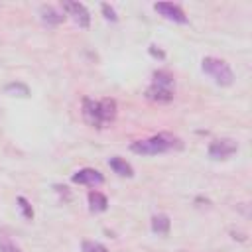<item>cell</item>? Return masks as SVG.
I'll use <instances>...</instances> for the list:
<instances>
[{
  "label": "cell",
  "instance_id": "obj_1",
  "mask_svg": "<svg viewBox=\"0 0 252 252\" xmlns=\"http://www.w3.org/2000/svg\"><path fill=\"white\" fill-rule=\"evenodd\" d=\"M181 148H183V142L177 136L168 134V132L152 136L148 140H136L130 144V150L140 156H156V154H164L170 150H181Z\"/></svg>",
  "mask_w": 252,
  "mask_h": 252
},
{
  "label": "cell",
  "instance_id": "obj_2",
  "mask_svg": "<svg viewBox=\"0 0 252 252\" xmlns=\"http://www.w3.org/2000/svg\"><path fill=\"white\" fill-rule=\"evenodd\" d=\"M201 69H203V73L211 75V77L215 79V83L220 85V87H229V85H233V81H235L233 69L229 67V63H225L223 59L205 57L203 63H201Z\"/></svg>",
  "mask_w": 252,
  "mask_h": 252
},
{
  "label": "cell",
  "instance_id": "obj_3",
  "mask_svg": "<svg viewBox=\"0 0 252 252\" xmlns=\"http://www.w3.org/2000/svg\"><path fill=\"white\" fill-rule=\"evenodd\" d=\"M238 150V142L231 140V138H223V140H215L209 146V156L213 160H227L233 154H236Z\"/></svg>",
  "mask_w": 252,
  "mask_h": 252
},
{
  "label": "cell",
  "instance_id": "obj_4",
  "mask_svg": "<svg viewBox=\"0 0 252 252\" xmlns=\"http://www.w3.org/2000/svg\"><path fill=\"white\" fill-rule=\"evenodd\" d=\"M154 10L160 12L164 18L173 20V22H177V24H185V22H187L185 12H183L177 4H173V2H158V4H154Z\"/></svg>",
  "mask_w": 252,
  "mask_h": 252
},
{
  "label": "cell",
  "instance_id": "obj_5",
  "mask_svg": "<svg viewBox=\"0 0 252 252\" xmlns=\"http://www.w3.org/2000/svg\"><path fill=\"white\" fill-rule=\"evenodd\" d=\"M63 10H65L75 20V24H79L81 28H89L91 16H89V12H87V8L83 4H79V2H65V4H63Z\"/></svg>",
  "mask_w": 252,
  "mask_h": 252
},
{
  "label": "cell",
  "instance_id": "obj_6",
  "mask_svg": "<svg viewBox=\"0 0 252 252\" xmlns=\"http://www.w3.org/2000/svg\"><path fill=\"white\" fill-rule=\"evenodd\" d=\"M73 183H83V185H101L105 181L103 173L93 170V168H85V170H79L73 177Z\"/></svg>",
  "mask_w": 252,
  "mask_h": 252
},
{
  "label": "cell",
  "instance_id": "obj_7",
  "mask_svg": "<svg viewBox=\"0 0 252 252\" xmlns=\"http://www.w3.org/2000/svg\"><path fill=\"white\" fill-rule=\"evenodd\" d=\"M83 118L91 126H97V128H101L103 120H101V112H99V103H94L91 99H85L83 101Z\"/></svg>",
  "mask_w": 252,
  "mask_h": 252
},
{
  "label": "cell",
  "instance_id": "obj_8",
  "mask_svg": "<svg viewBox=\"0 0 252 252\" xmlns=\"http://www.w3.org/2000/svg\"><path fill=\"white\" fill-rule=\"evenodd\" d=\"M40 16H42V22L47 24V26H59L63 20H65L63 12H59L57 8L47 6V4H44V6L40 8Z\"/></svg>",
  "mask_w": 252,
  "mask_h": 252
},
{
  "label": "cell",
  "instance_id": "obj_9",
  "mask_svg": "<svg viewBox=\"0 0 252 252\" xmlns=\"http://www.w3.org/2000/svg\"><path fill=\"white\" fill-rule=\"evenodd\" d=\"M109 166L112 168L114 173H118V175H122V177H132V175H134L132 166L126 162V160H122V158H118V156L110 158V160H109Z\"/></svg>",
  "mask_w": 252,
  "mask_h": 252
},
{
  "label": "cell",
  "instance_id": "obj_10",
  "mask_svg": "<svg viewBox=\"0 0 252 252\" xmlns=\"http://www.w3.org/2000/svg\"><path fill=\"white\" fill-rule=\"evenodd\" d=\"M146 97L150 101H156V103H170L173 101V91H168V89H160V87H150L146 91Z\"/></svg>",
  "mask_w": 252,
  "mask_h": 252
},
{
  "label": "cell",
  "instance_id": "obj_11",
  "mask_svg": "<svg viewBox=\"0 0 252 252\" xmlns=\"http://www.w3.org/2000/svg\"><path fill=\"white\" fill-rule=\"evenodd\" d=\"M99 112H101L103 124L112 122L114 116H116V103H114V99H103V101L99 103Z\"/></svg>",
  "mask_w": 252,
  "mask_h": 252
},
{
  "label": "cell",
  "instance_id": "obj_12",
  "mask_svg": "<svg viewBox=\"0 0 252 252\" xmlns=\"http://www.w3.org/2000/svg\"><path fill=\"white\" fill-rule=\"evenodd\" d=\"M170 229H172V220H170L168 215H156V217L152 219V231H154L156 235L166 236V235L170 233Z\"/></svg>",
  "mask_w": 252,
  "mask_h": 252
},
{
  "label": "cell",
  "instance_id": "obj_13",
  "mask_svg": "<svg viewBox=\"0 0 252 252\" xmlns=\"http://www.w3.org/2000/svg\"><path fill=\"white\" fill-rule=\"evenodd\" d=\"M89 205L93 213H103L109 207V199L101 193V191H91L89 193Z\"/></svg>",
  "mask_w": 252,
  "mask_h": 252
},
{
  "label": "cell",
  "instance_id": "obj_14",
  "mask_svg": "<svg viewBox=\"0 0 252 252\" xmlns=\"http://www.w3.org/2000/svg\"><path fill=\"white\" fill-rule=\"evenodd\" d=\"M173 83H175V79H173V75L168 73V71H156V73H154V87L172 91Z\"/></svg>",
  "mask_w": 252,
  "mask_h": 252
},
{
  "label": "cell",
  "instance_id": "obj_15",
  "mask_svg": "<svg viewBox=\"0 0 252 252\" xmlns=\"http://www.w3.org/2000/svg\"><path fill=\"white\" fill-rule=\"evenodd\" d=\"M6 93L12 94V97H28L30 89L24 83H8L6 85Z\"/></svg>",
  "mask_w": 252,
  "mask_h": 252
},
{
  "label": "cell",
  "instance_id": "obj_16",
  "mask_svg": "<svg viewBox=\"0 0 252 252\" xmlns=\"http://www.w3.org/2000/svg\"><path fill=\"white\" fill-rule=\"evenodd\" d=\"M16 201H18V207H20L24 219H28V220L34 219V209H32V205H30V201H28L26 197H18Z\"/></svg>",
  "mask_w": 252,
  "mask_h": 252
},
{
  "label": "cell",
  "instance_id": "obj_17",
  "mask_svg": "<svg viewBox=\"0 0 252 252\" xmlns=\"http://www.w3.org/2000/svg\"><path fill=\"white\" fill-rule=\"evenodd\" d=\"M0 252H22V250L8 236H0Z\"/></svg>",
  "mask_w": 252,
  "mask_h": 252
},
{
  "label": "cell",
  "instance_id": "obj_18",
  "mask_svg": "<svg viewBox=\"0 0 252 252\" xmlns=\"http://www.w3.org/2000/svg\"><path fill=\"white\" fill-rule=\"evenodd\" d=\"M83 252H109L103 244L94 242V240H85L83 242Z\"/></svg>",
  "mask_w": 252,
  "mask_h": 252
},
{
  "label": "cell",
  "instance_id": "obj_19",
  "mask_svg": "<svg viewBox=\"0 0 252 252\" xmlns=\"http://www.w3.org/2000/svg\"><path fill=\"white\" fill-rule=\"evenodd\" d=\"M103 14H105V18L110 20V22H116V20H118V16H116V12H114V8H112L110 4H103Z\"/></svg>",
  "mask_w": 252,
  "mask_h": 252
},
{
  "label": "cell",
  "instance_id": "obj_20",
  "mask_svg": "<svg viewBox=\"0 0 252 252\" xmlns=\"http://www.w3.org/2000/svg\"><path fill=\"white\" fill-rule=\"evenodd\" d=\"M150 53H152L154 57H160V59H164V57H166V55H164V51L156 49V46H152V47H150Z\"/></svg>",
  "mask_w": 252,
  "mask_h": 252
}]
</instances>
